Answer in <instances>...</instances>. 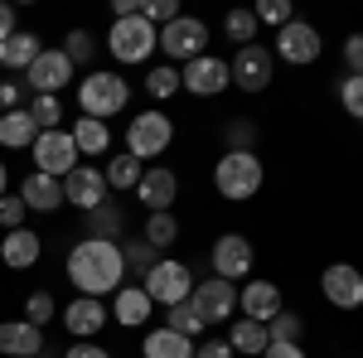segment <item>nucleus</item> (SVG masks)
<instances>
[{"label": "nucleus", "mask_w": 363, "mask_h": 358, "mask_svg": "<svg viewBox=\"0 0 363 358\" xmlns=\"http://www.w3.org/2000/svg\"><path fill=\"white\" fill-rule=\"evenodd\" d=\"M63 272L73 281L78 296H116L121 291V276H126V262H121V242H102V237H83L78 247L68 252Z\"/></svg>", "instance_id": "1"}, {"label": "nucleus", "mask_w": 363, "mask_h": 358, "mask_svg": "<svg viewBox=\"0 0 363 358\" xmlns=\"http://www.w3.org/2000/svg\"><path fill=\"white\" fill-rule=\"evenodd\" d=\"M267 169L257 160V150H223L218 165H213V189L223 194L228 203H247L252 194L262 189Z\"/></svg>", "instance_id": "2"}, {"label": "nucleus", "mask_w": 363, "mask_h": 358, "mask_svg": "<svg viewBox=\"0 0 363 358\" xmlns=\"http://www.w3.org/2000/svg\"><path fill=\"white\" fill-rule=\"evenodd\" d=\"M131 102V83L121 73H107V68H92L83 83H78V111L92 116V121H107L116 111H126Z\"/></svg>", "instance_id": "3"}, {"label": "nucleus", "mask_w": 363, "mask_h": 358, "mask_svg": "<svg viewBox=\"0 0 363 358\" xmlns=\"http://www.w3.org/2000/svg\"><path fill=\"white\" fill-rule=\"evenodd\" d=\"M169 145H174V116L160 107L140 111L131 116V126H126V155H136L140 165H150L155 155H165Z\"/></svg>", "instance_id": "4"}, {"label": "nucleus", "mask_w": 363, "mask_h": 358, "mask_svg": "<svg viewBox=\"0 0 363 358\" xmlns=\"http://www.w3.org/2000/svg\"><path fill=\"white\" fill-rule=\"evenodd\" d=\"M107 49H112L116 63H126V68H136V63H145V58L160 49V29L145 25L140 15H126V20H112V29H107Z\"/></svg>", "instance_id": "5"}, {"label": "nucleus", "mask_w": 363, "mask_h": 358, "mask_svg": "<svg viewBox=\"0 0 363 358\" xmlns=\"http://www.w3.org/2000/svg\"><path fill=\"white\" fill-rule=\"evenodd\" d=\"M140 291L150 296L155 305H179L194 296V272L179 262V257H155V267L145 272V281H140Z\"/></svg>", "instance_id": "6"}, {"label": "nucleus", "mask_w": 363, "mask_h": 358, "mask_svg": "<svg viewBox=\"0 0 363 358\" xmlns=\"http://www.w3.org/2000/svg\"><path fill=\"white\" fill-rule=\"evenodd\" d=\"M29 155H34V169L39 174H54V179H68L73 169L83 165L78 160V145H73V136L58 126V131H39V140L29 145Z\"/></svg>", "instance_id": "7"}, {"label": "nucleus", "mask_w": 363, "mask_h": 358, "mask_svg": "<svg viewBox=\"0 0 363 358\" xmlns=\"http://www.w3.org/2000/svg\"><path fill=\"white\" fill-rule=\"evenodd\" d=\"M160 54L169 58V63H189V58L208 54V25L203 20H194V15H179L174 25L160 29Z\"/></svg>", "instance_id": "8"}, {"label": "nucleus", "mask_w": 363, "mask_h": 358, "mask_svg": "<svg viewBox=\"0 0 363 358\" xmlns=\"http://www.w3.org/2000/svg\"><path fill=\"white\" fill-rule=\"evenodd\" d=\"M73 63H68V54L63 49H39V58L25 68V87L34 92V97H58L63 87L73 83Z\"/></svg>", "instance_id": "9"}, {"label": "nucleus", "mask_w": 363, "mask_h": 358, "mask_svg": "<svg viewBox=\"0 0 363 358\" xmlns=\"http://www.w3.org/2000/svg\"><path fill=\"white\" fill-rule=\"evenodd\" d=\"M179 87L194 92V97H218V92L233 87V68H228V58H218V54H199L179 68Z\"/></svg>", "instance_id": "10"}, {"label": "nucleus", "mask_w": 363, "mask_h": 358, "mask_svg": "<svg viewBox=\"0 0 363 358\" xmlns=\"http://www.w3.org/2000/svg\"><path fill=\"white\" fill-rule=\"evenodd\" d=\"M233 87H242V92H267L272 78H277V54L267 49V44H247V49H238L233 54Z\"/></svg>", "instance_id": "11"}, {"label": "nucleus", "mask_w": 363, "mask_h": 358, "mask_svg": "<svg viewBox=\"0 0 363 358\" xmlns=\"http://www.w3.org/2000/svg\"><path fill=\"white\" fill-rule=\"evenodd\" d=\"M208 267H213V276H223V281H247L252 267H257V252H252V242L242 237V233H223L218 242H213V252H208Z\"/></svg>", "instance_id": "12"}, {"label": "nucleus", "mask_w": 363, "mask_h": 358, "mask_svg": "<svg viewBox=\"0 0 363 358\" xmlns=\"http://www.w3.org/2000/svg\"><path fill=\"white\" fill-rule=\"evenodd\" d=\"M320 54H325V39H320V29L310 25V20H291L286 29H277V58L281 63L306 68V63H315Z\"/></svg>", "instance_id": "13"}, {"label": "nucleus", "mask_w": 363, "mask_h": 358, "mask_svg": "<svg viewBox=\"0 0 363 358\" xmlns=\"http://www.w3.org/2000/svg\"><path fill=\"white\" fill-rule=\"evenodd\" d=\"M58 320H63L68 339H97V334L107 330L112 310H107V301H92V296H73L68 305H58Z\"/></svg>", "instance_id": "14"}, {"label": "nucleus", "mask_w": 363, "mask_h": 358, "mask_svg": "<svg viewBox=\"0 0 363 358\" xmlns=\"http://www.w3.org/2000/svg\"><path fill=\"white\" fill-rule=\"evenodd\" d=\"M194 310L203 315V325H228L233 320V310H238V286L223 281V276H208V281H199L194 286Z\"/></svg>", "instance_id": "15"}, {"label": "nucleus", "mask_w": 363, "mask_h": 358, "mask_svg": "<svg viewBox=\"0 0 363 358\" xmlns=\"http://www.w3.org/2000/svg\"><path fill=\"white\" fill-rule=\"evenodd\" d=\"M320 291H325V301L335 305V310H359L363 305V272L349 267V262H335V267L320 272Z\"/></svg>", "instance_id": "16"}, {"label": "nucleus", "mask_w": 363, "mask_h": 358, "mask_svg": "<svg viewBox=\"0 0 363 358\" xmlns=\"http://www.w3.org/2000/svg\"><path fill=\"white\" fill-rule=\"evenodd\" d=\"M238 310H242V320H257V325H267V320H277L281 310V286L277 281H262V276H247L242 281V291H238Z\"/></svg>", "instance_id": "17"}, {"label": "nucleus", "mask_w": 363, "mask_h": 358, "mask_svg": "<svg viewBox=\"0 0 363 358\" xmlns=\"http://www.w3.org/2000/svg\"><path fill=\"white\" fill-rule=\"evenodd\" d=\"M136 198L145 203V213H169L174 198H179V174L169 165H145V174L136 184Z\"/></svg>", "instance_id": "18"}, {"label": "nucleus", "mask_w": 363, "mask_h": 358, "mask_svg": "<svg viewBox=\"0 0 363 358\" xmlns=\"http://www.w3.org/2000/svg\"><path fill=\"white\" fill-rule=\"evenodd\" d=\"M63 198L73 203V208H83V213H92V208H102L112 194H107V174L97 165H78L68 179H63Z\"/></svg>", "instance_id": "19"}, {"label": "nucleus", "mask_w": 363, "mask_h": 358, "mask_svg": "<svg viewBox=\"0 0 363 358\" xmlns=\"http://www.w3.org/2000/svg\"><path fill=\"white\" fill-rule=\"evenodd\" d=\"M20 198H25L29 213H58L68 198H63V179L54 174H39V169H29L25 184H20Z\"/></svg>", "instance_id": "20"}, {"label": "nucleus", "mask_w": 363, "mask_h": 358, "mask_svg": "<svg viewBox=\"0 0 363 358\" xmlns=\"http://www.w3.org/2000/svg\"><path fill=\"white\" fill-rule=\"evenodd\" d=\"M0 354L5 358H39L44 354V330L29 320H0Z\"/></svg>", "instance_id": "21"}, {"label": "nucleus", "mask_w": 363, "mask_h": 358, "mask_svg": "<svg viewBox=\"0 0 363 358\" xmlns=\"http://www.w3.org/2000/svg\"><path fill=\"white\" fill-rule=\"evenodd\" d=\"M39 257H44V242H39V233H29V228H15V233L0 237V262H5L10 272L39 267Z\"/></svg>", "instance_id": "22"}, {"label": "nucleus", "mask_w": 363, "mask_h": 358, "mask_svg": "<svg viewBox=\"0 0 363 358\" xmlns=\"http://www.w3.org/2000/svg\"><path fill=\"white\" fill-rule=\"evenodd\" d=\"M116 315V325H126V330H140V325H150V315H155V301L140 291V286H121L116 291V301L107 305Z\"/></svg>", "instance_id": "23"}, {"label": "nucleus", "mask_w": 363, "mask_h": 358, "mask_svg": "<svg viewBox=\"0 0 363 358\" xmlns=\"http://www.w3.org/2000/svg\"><path fill=\"white\" fill-rule=\"evenodd\" d=\"M34 140H39V121L29 116V107L0 111V145L5 150H29Z\"/></svg>", "instance_id": "24"}, {"label": "nucleus", "mask_w": 363, "mask_h": 358, "mask_svg": "<svg viewBox=\"0 0 363 358\" xmlns=\"http://www.w3.org/2000/svg\"><path fill=\"white\" fill-rule=\"evenodd\" d=\"M140 354L145 358H194V339H184V334L160 325V330H150L140 339Z\"/></svg>", "instance_id": "25"}, {"label": "nucleus", "mask_w": 363, "mask_h": 358, "mask_svg": "<svg viewBox=\"0 0 363 358\" xmlns=\"http://www.w3.org/2000/svg\"><path fill=\"white\" fill-rule=\"evenodd\" d=\"M68 136L78 145V155H107V145H112L107 121H92V116H78V121L68 126Z\"/></svg>", "instance_id": "26"}, {"label": "nucleus", "mask_w": 363, "mask_h": 358, "mask_svg": "<svg viewBox=\"0 0 363 358\" xmlns=\"http://www.w3.org/2000/svg\"><path fill=\"white\" fill-rule=\"evenodd\" d=\"M121 228H126V208L107 198L102 208L87 213V237H102V242H121Z\"/></svg>", "instance_id": "27"}, {"label": "nucleus", "mask_w": 363, "mask_h": 358, "mask_svg": "<svg viewBox=\"0 0 363 358\" xmlns=\"http://www.w3.org/2000/svg\"><path fill=\"white\" fill-rule=\"evenodd\" d=\"M39 58V34H29V29H15L10 39H5V54H0V68H10V73H25L29 63Z\"/></svg>", "instance_id": "28"}, {"label": "nucleus", "mask_w": 363, "mask_h": 358, "mask_svg": "<svg viewBox=\"0 0 363 358\" xmlns=\"http://www.w3.org/2000/svg\"><path fill=\"white\" fill-rule=\"evenodd\" d=\"M228 344H233V354H247V358H262L267 354V325H257V320H233V334H228Z\"/></svg>", "instance_id": "29"}, {"label": "nucleus", "mask_w": 363, "mask_h": 358, "mask_svg": "<svg viewBox=\"0 0 363 358\" xmlns=\"http://www.w3.org/2000/svg\"><path fill=\"white\" fill-rule=\"evenodd\" d=\"M102 174H107V189L126 194V189H136V184H140L145 165H140L136 155H126V150H121V155H112V160H107V169H102Z\"/></svg>", "instance_id": "30"}, {"label": "nucleus", "mask_w": 363, "mask_h": 358, "mask_svg": "<svg viewBox=\"0 0 363 358\" xmlns=\"http://www.w3.org/2000/svg\"><path fill=\"white\" fill-rule=\"evenodd\" d=\"M140 237H145V242L155 247V257H160V252H169L174 242H179V218H174V213H150Z\"/></svg>", "instance_id": "31"}, {"label": "nucleus", "mask_w": 363, "mask_h": 358, "mask_svg": "<svg viewBox=\"0 0 363 358\" xmlns=\"http://www.w3.org/2000/svg\"><path fill=\"white\" fill-rule=\"evenodd\" d=\"M165 330H174V334H184V339H203V315L194 310V301H179V305H169L165 310Z\"/></svg>", "instance_id": "32"}, {"label": "nucleus", "mask_w": 363, "mask_h": 358, "mask_svg": "<svg viewBox=\"0 0 363 358\" xmlns=\"http://www.w3.org/2000/svg\"><path fill=\"white\" fill-rule=\"evenodd\" d=\"M145 92H150L155 102H169L174 92H184V87H179V68H174V63H155V68L145 73Z\"/></svg>", "instance_id": "33"}, {"label": "nucleus", "mask_w": 363, "mask_h": 358, "mask_svg": "<svg viewBox=\"0 0 363 358\" xmlns=\"http://www.w3.org/2000/svg\"><path fill=\"white\" fill-rule=\"evenodd\" d=\"M301 334H306V325L291 310H281L277 320H267V344H301Z\"/></svg>", "instance_id": "34"}, {"label": "nucleus", "mask_w": 363, "mask_h": 358, "mask_svg": "<svg viewBox=\"0 0 363 358\" xmlns=\"http://www.w3.org/2000/svg\"><path fill=\"white\" fill-rule=\"evenodd\" d=\"M223 29H228V39H238V49L257 44V15H252V10H228Z\"/></svg>", "instance_id": "35"}, {"label": "nucleus", "mask_w": 363, "mask_h": 358, "mask_svg": "<svg viewBox=\"0 0 363 358\" xmlns=\"http://www.w3.org/2000/svg\"><path fill=\"white\" fill-rule=\"evenodd\" d=\"M121 262H126V272H150V267H155V247H150V242H145V237H126V242H121Z\"/></svg>", "instance_id": "36"}, {"label": "nucleus", "mask_w": 363, "mask_h": 358, "mask_svg": "<svg viewBox=\"0 0 363 358\" xmlns=\"http://www.w3.org/2000/svg\"><path fill=\"white\" fill-rule=\"evenodd\" d=\"M252 15H257V25H272V29H286L291 20H296L291 0H257V5H252Z\"/></svg>", "instance_id": "37"}, {"label": "nucleus", "mask_w": 363, "mask_h": 358, "mask_svg": "<svg viewBox=\"0 0 363 358\" xmlns=\"http://www.w3.org/2000/svg\"><path fill=\"white\" fill-rule=\"evenodd\" d=\"M184 10H179V0H140V20L145 25H155V29H165V25H174Z\"/></svg>", "instance_id": "38"}, {"label": "nucleus", "mask_w": 363, "mask_h": 358, "mask_svg": "<svg viewBox=\"0 0 363 358\" xmlns=\"http://www.w3.org/2000/svg\"><path fill=\"white\" fill-rule=\"evenodd\" d=\"M54 315H58V301L49 296V291H34V296L25 301V320L34 325V330H44V325H49Z\"/></svg>", "instance_id": "39"}, {"label": "nucleus", "mask_w": 363, "mask_h": 358, "mask_svg": "<svg viewBox=\"0 0 363 358\" xmlns=\"http://www.w3.org/2000/svg\"><path fill=\"white\" fill-rule=\"evenodd\" d=\"M29 116L39 121V131H58V121H63V97H34V102H29Z\"/></svg>", "instance_id": "40"}, {"label": "nucleus", "mask_w": 363, "mask_h": 358, "mask_svg": "<svg viewBox=\"0 0 363 358\" xmlns=\"http://www.w3.org/2000/svg\"><path fill=\"white\" fill-rule=\"evenodd\" d=\"M63 54H68V63L78 68V63H92V54H97V39L87 34V29H73L68 39H63Z\"/></svg>", "instance_id": "41"}, {"label": "nucleus", "mask_w": 363, "mask_h": 358, "mask_svg": "<svg viewBox=\"0 0 363 358\" xmlns=\"http://www.w3.org/2000/svg\"><path fill=\"white\" fill-rule=\"evenodd\" d=\"M25 218H29L25 198H20V194H5V198H0V228L15 233V228H25Z\"/></svg>", "instance_id": "42"}, {"label": "nucleus", "mask_w": 363, "mask_h": 358, "mask_svg": "<svg viewBox=\"0 0 363 358\" xmlns=\"http://www.w3.org/2000/svg\"><path fill=\"white\" fill-rule=\"evenodd\" d=\"M339 102H344V111H349L354 121H363V78L349 73V78L339 83Z\"/></svg>", "instance_id": "43"}, {"label": "nucleus", "mask_w": 363, "mask_h": 358, "mask_svg": "<svg viewBox=\"0 0 363 358\" xmlns=\"http://www.w3.org/2000/svg\"><path fill=\"white\" fill-rule=\"evenodd\" d=\"M223 140H228V150H252V140H257V126H252V121H228Z\"/></svg>", "instance_id": "44"}, {"label": "nucleus", "mask_w": 363, "mask_h": 358, "mask_svg": "<svg viewBox=\"0 0 363 358\" xmlns=\"http://www.w3.org/2000/svg\"><path fill=\"white\" fill-rule=\"evenodd\" d=\"M344 68H349L354 78H363V34H349V39H344Z\"/></svg>", "instance_id": "45"}, {"label": "nucleus", "mask_w": 363, "mask_h": 358, "mask_svg": "<svg viewBox=\"0 0 363 358\" xmlns=\"http://www.w3.org/2000/svg\"><path fill=\"white\" fill-rule=\"evenodd\" d=\"M63 358H112V349H102L97 339H73V344L63 349Z\"/></svg>", "instance_id": "46"}, {"label": "nucleus", "mask_w": 363, "mask_h": 358, "mask_svg": "<svg viewBox=\"0 0 363 358\" xmlns=\"http://www.w3.org/2000/svg\"><path fill=\"white\" fill-rule=\"evenodd\" d=\"M194 358H233V344H228V339H199Z\"/></svg>", "instance_id": "47"}, {"label": "nucleus", "mask_w": 363, "mask_h": 358, "mask_svg": "<svg viewBox=\"0 0 363 358\" xmlns=\"http://www.w3.org/2000/svg\"><path fill=\"white\" fill-rule=\"evenodd\" d=\"M262 358H306V349H301V344H267Z\"/></svg>", "instance_id": "48"}, {"label": "nucleus", "mask_w": 363, "mask_h": 358, "mask_svg": "<svg viewBox=\"0 0 363 358\" xmlns=\"http://www.w3.org/2000/svg\"><path fill=\"white\" fill-rule=\"evenodd\" d=\"M10 34H15V5H5V0H0V44H5Z\"/></svg>", "instance_id": "49"}, {"label": "nucleus", "mask_w": 363, "mask_h": 358, "mask_svg": "<svg viewBox=\"0 0 363 358\" xmlns=\"http://www.w3.org/2000/svg\"><path fill=\"white\" fill-rule=\"evenodd\" d=\"M10 194V169H5V160H0V198Z\"/></svg>", "instance_id": "50"}, {"label": "nucleus", "mask_w": 363, "mask_h": 358, "mask_svg": "<svg viewBox=\"0 0 363 358\" xmlns=\"http://www.w3.org/2000/svg\"><path fill=\"white\" fill-rule=\"evenodd\" d=\"M0 54H5V44H0Z\"/></svg>", "instance_id": "51"}, {"label": "nucleus", "mask_w": 363, "mask_h": 358, "mask_svg": "<svg viewBox=\"0 0 363 358\" xmlns=\"http://www.w3.org/2000/svg\"><path fill=\"white\" fill-rule=\"evenodd\" d=\"M39 358H44V354H39Z\"/></svg>", "instance_id": "52"}]
</instances>
